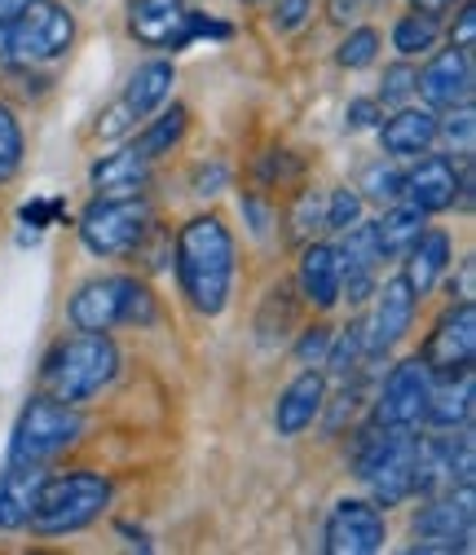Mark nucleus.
Here are the masks:
<instances>
[{"label": "nucleus", "mask_w": 476, "mask_h": 555, "mask_svg": "<svg viewBox=\"0 0 476 555\" xmlns=\"http://www.w3.org/2000/svg\"><path fill=\"white\" fill-rule=\"evenodd\" d=\"M177 283L194 313L217 318L234 292V234L221 217H190L177 234Z\"/></svg>", "instance_id": "1"}, {"label": "nucleus", "mask_w": 476, "mask_h": 555, "mask_svg": "<svg viewBox=\"0 0 476 555\" xmlns=\"http://www.w3.org/2000/svg\"><path fill=\"white\" fill-rule=\"evenodd\" d=\"M115 375H119V344L106 331H72L44 353L40 392L80 405L102 388H111Z\"/></svg>", "instance_id": "2"}, {"label": "nucleus", "mask_w": 476, "mask_h": 555, "mask_svg": "<svg viewBox=\"0 0 476 555\" xmlns=\"http://www.w3.org/2000/svg\"><path fill=\"white\" fill-rule=\"evenodd\" d=\"M111 494H115L111 476H102V472H93V467L57 472V476L49 472L44 485H40V499H36V512H31L27 529H31L36 538L80 533V529H89L93 520L106 516Z\"/></svg>", "instance_id": "3"}, {"label": "nucleus", "mask_w": 476, "mask_h": 555, "mask_svg": "<svg viewBox=\"0 0 476 555\" xmlns=\"http://www.w3.org/2000/svg\"><path fill=\"white\" fill-rule=\"evenodd\" d=\"M415 450H420V437H411V428L371 424L366 433H358L353 472L371 490L375 507L388 512L415 494Z\"/></svg>", "instance_id": "4"}, {"label": "nucleus", "mask_w": 476, "mask_h": 555, "mask_svg": "<svg viewBox=\"0 0 476 555\" xmlns=\"http://www.w3.org/2000/svg\"><path fill=\"white\" fill-rule=\"evenodd\" d=\"M72 44H76V14L62 0H31L23 14L0 23V57L14 72L49 66L72 53Z\"/></svg>", "instance_id": "5"}, {"label": "nucleus", "mask_w": 476, "mask_h": 555, "mask_svg": "<svg viewBox=\"0 0 476 555\" xmlns=\"http://www.w3.org/2000/svg\"><path fill=\"white\" fill-rule=\"evenodd\" d=\"M66 318H72L76 331H115V326H155L159 309L142 278L106 273V278H89L72 296Z\"/></svg>", "instance_id": "6"}, {"label": "nucleus", "mask_w": 476, "mask_h": 555, "mask_svg": "<svg viewBox=\"0 0 476 555\" xmlns=\"http://www.w3.org/2000/svg\"><path fill=\"white\" fill-rule=\"evenodd\" d=\"M151 230L155 212L146 194H98L80 212V243L102 260L132 256L151 238Z\"/></svg>", "instance_id": "7"}, {"label": "nucleus", "mask_w": 476, "mask_h": 555, "mask_svg": "<svg viewBox=\"0 0 476 555\" xmlns=\"http://www.w3.org/2000/svg\"><path fill=\"white\" fill-rule=\"evenodd\" d=\"M85 437V410L49 392L31 397L10 437V463H53Z\"/></svg>", "instance_id": "8"}, {"label": "nucleus", "mask_w": 476, "mask_h": 555, "mask_svg": "<svg viewBox=\"0 0 476 555\" xmlns=\"http://www.w3.org/2000/svg\"><path fill=\"white\" fill-rule=\"evenodd\" d=\"M128 36L146 44V49H185L198 36H217L226 40L230 27L203 18L198 10H190L185 0H128Z\"/></svg>", "instance_id": "9"}, {"label": "nucleus", "mask_w": 476, "mask_h": 555, "mask_svg": "<svg viewBox=\"0 0 476 555\" xmlns=\"http://www.w3.org/2000/svg\"><path fill=\"white\" fill-rule=\"evenodd\" d=\"M476 494L472 485L428 494V503L411 520V551H472V520H476Z\"/></svg>", "instance_id": "10"}, {"label": "nucleus", "mask_w": 476, "mask_h": 555, "mask_svg": "<svg viewBox=\"0 0 476 555\" xmlns=\"http://www.w3.org/2000/svg\"><path fill=\"white\" fill-rule=\"evenodd\" d=\"M172 85H177L172 62H164V57L142 62L138 72L128 76L124 93L111 102V111L98 115V137H124V132H132L142 119H151L172 98Z\"/></svg>", "instance_id": "11"}, {"label": "nucleus", "mask_w": 476, "mask_h": 555, "mask_svg": "<svg viewBox=\"0 0 476 555\" xmlns=\"http://www.w3.org/2000/svg\"><path fill=\"white\" fill-rule=\"evenodd\" d=\"M428 392H433V366L424 358H406L388 371L379 401H375V424L384 428H420L424 410H428Z\"/></svg>", "instance_id": "12"}, {"label": "nucleus", "mask_w": 476, "mask_h": 555, "mask_svg": "<svg viewBox=\"0 0 476 555\" xmlns=\"http://www.w3.org/2000/svg\"><path fill=\"white\" fill-rule=\"evenodd\" d=\"M401 198L411 203V207H420L424 217L450 212L454 203H463V207L472 203V177L459 172L450 155H428V151H424V159H420L411 172H406Z\"/></svg>", "instance_id": "13"}, {"label": "nucleus", "mask_w": 476, "mask_h": 555, "mask_svg": "<svg viewBox=\"0 0 476 555\" xmlns=\"http://www.w3.org/2000/svg\"><path fill=\"white\" fill-rule=\"evenodd\" d=\"M388 542V520L366 499H339L326 516L322 546L326 555H375Z\"/></svg>", "instance_id": "14"}, {"label": "nucleus", "mask_w": 476, "mask_h": 555, "mask_svg": "<svg viewBox=\"0 0 476 555\" xmlns=\"http://www.w3.org/2000/svg\"><path fill=\"white\" fill-rule=\"evenodd\" d=\"M375 296V309L371 318L362 322V344H366V358H384L393 344L406 339V331H411L415 322V309H420V296L406 287V278H388L384 287L371 292Z\"/></svg>", "instance_id": "15"}, {"label": "nucleus", "mask_w": 476, "mask_h": 555, "mask_svg": "<svg viewBox=\"0 0 476 555\" xmlns=\"http://www.w3.org/2000/svg\"><path fill=\"white\" fill-rule=\"evenodd\" d=\"M415 93L424 98L428 111H450V106H463L472 102L476 93V72H472V49H441L428 57L424 72H415Z\"/></svg>", "instance_id": "16"}, {"label": "nucleus", "mask_w": 476, "mask_h": 555, "mask_svg": "<svg viewBox=\"0 0 476 555\" xmlns=\"http://www.w3.org/2000/svg\"><path fill=\"white\" fill-rule=\"evenodd\" d=\"M420 358L433 366V375L472 366V358H476V305L472 300H459L441 313V322L433 326Z\"/></svg>", "instance_id": "17"}, {"label": "nucleus", "mask_w": 476, "mask_h": 555, "mask_svg": "<svg viewBox=\"0 0 476 555\" xmlns=\"http://www.w3.org/2000/svg\"><path fill=\"white\" fill-rule=\"evenodd\" d=\"M335 260H339V300H349V305H362L379 283H375V273H379V247H375V234L371 225H349L345 238H339L335 247Z\"/></svg>", "instance_id": "18"}, {"label": "nucleus", "mask_w": 476, "mask_h": 555, "mask_svg": "<svg viewBox=\"0 0 476 555\" xmlns=\"http://www.w3.org/2000/svg\"><path fill=\"white\" fill-rule=\"evenodd\" d=\"M472 397H476V371H446L433 375V392H428V410H424V424L437 433H459L472 420Z\"/></svg>", "instance_id": "19"}, {"label": "nucleus", "mask_w": 476, "mask_h": 555, "mask_svg": "<svg viewBox=\"0 0 476 555\" xmlns=\"http://www.w3.org/2000/svg\"><path fill=\"white\" fill-rule=\"evenodd\" d=\"M326 405V375L322 371H300L274 401V433L279 437H300L305 428H313V420Z\"/></svg>", "instance_id": "20"}, {"label": "nucleus", "mask_w": 476, "mask_h": 555, "mask_svg": "<svg viewBox=\"0 0 476 555\" xmlns=\"http://www.w3.org/2000/svg\"><path fill=\"white\" fill-rule=\"evenodd\" d=\"M437 142V115L428 106H397L384 124H379V146L388 159H420L424 151H433Z\"/></svg>", "instance_id": "21"}, {"label": "nucleus", "mask_w": 476, "mask_h": 555, "mask_svg": "<svg viewBox=\"0 0 476 555\" xmlns=\"http://www.w3.org/2000/svg\"><path fill=\"white\" fill-rule=\"evenodd\" d=\"M44 476H49V463H10L0 472V529L5 533L27 529Z\"/></svg>", "instance_id": "22"}, {"label": "nucleus", "mask_w": 476, "mask_h": 555, "mask_svg": "<svg viewBox=\"0 0 476 555\" xmlns=\"http://www.w3.org/2000/svg\"><path fill=\"white\" fill-rule=\"evenodd\" d=\"M296 287H300L305 305L318 309V313L339 305V260H335L331 243H305L300 269H296Z\"/></svg>", "instance_id": "23"}, {"label": "nucleus", "mask_w": 476, "mask_h": 555, "mask_svg": "<svg viewBox=\"0 0 476 555\" xmlns=\"http://www.w3.org/2000/svg\"><path fill=\"white\" fill-rule=\"evenodd\" d=\"M446 269H450V234H441V230H424L401 256V278L420 300L437 292Z\"/></svg>", "instance_id": "24"}, {"label": "nucleus", "mask_w": 476, "mask_h": 555, "mask_svg": "<svg viewBox=\"0 0 476 555\" xmlns=\"http://www.w3.org/2000/svg\"><path fill=\"white\" fill-rule=\"evenodd\" d=\"M146 181H151V159L138 155L132 146H124L115 155H102L89 168V185L98 194H142Z\"/></svg>", "instance_id": "25"}, {"label": "nucleus", "mask_w": 476, "mask_h": 555, "mask_svg": "<svg viewBox=\"0 0 476 555\" xmlns=\"http://www.w3.org/2000/svg\"><path fill=\"white\" fill-rule=\"evenodd\" d=\"M185 128H190V111H185L181 102H172L168 111L159 106V115H155V119H142V132L132 137V151L146 155V159L155 164V159L172 155V151L185 142Z\"/></svg>", "instance_id": "26"}, {"label": "nucleus", "mask_w": 476, "mask_h": 555, "mask_svg": "<svg viewBox=\"0 0 476 555\" xmlns=\"http://www.w3.org/2000/svg\"><path fill=\"white\" fill-rule=\"evenodd\" d=\"M428 230V217L420 212V207H411V203H393L388 212L371 225V234H375V247H379V256L384 260H397V256H406V247H411L420 234Z\"/></svg>", "instance_id": "27"}, {"label": "nucleus", "mask_w": 476, "mask_h": 555, "mask_svg": "<svg viewBox=\"0 0 476 555\" xmlns=\"http://www.w3.org/2000/svg\"><path fill=\"white\" fill-rule=\"evenodd\" d=\"M437 40H441V23L437 18H424L415 10L393 23V49L401 57H424V53L437 49Z\"/></svg>", "instance_id": "28"}, {"label": "nucleus", "mask_w": 476, "mask_h": 555, "mask_svg": "<svg viewBox=\"0 0 476 555\" xmlns=\"http://www.w3.org/2000/svg\"><path fill=\"white\" fill-rule=\"evenodd\" d=\"M27 159V137H23V119L10 102H0V185H10L23 172Z\"/></svg>", "instance_id": "29"}, {"label": "nucleus", "mask_w": 476, "mask_h": 555, "mask_svg": "<svg viewBox=\"0 0 476 555\" xmlns=\"http://www.w3.org/2000/svg\"><path fill=\"white\" fill-rule=\"evenodd\" d=\"M362 358H366L362 322H353V326H345V331H335V335H331V349H326L322 366H326L335 379H345V375H353V371H358V362H362Z\"/></svg>", "instance_id": "30"}, {"label": "nucleus", "mask_w": 476, "mask_h": 555, "mask_svg": "<svg viewBox=\"0 0 476 555\" xmlns=\"http://www.w3.org/2000/svg\"><path fill=\"white\" fill-rule=\"evenodd\" d=\"M401 185H406V172L397 168V159L384 155L379 164H371V168L362 172L358 194L371 198V203H397V198H401Z\"/></svg>", "instance_id": "31"}, {"label": "nucleus", "mask_w": 476, "mask_h": 555, "mask_svg": "<svg viewBox=\"0 0 476 555\" xmlns=\"http://www.w3.org/2000/svg\"><path fill=\"white\" fill-rule=\"evenodd\" d=\"M379 31L375 27H353L345 40H339V49H335V62L345 66V72H366V66L379 57Z\"/></svg>", "instance_id": "32"}, {"label": "nucleus", "mask_w": 476, "mask_h": 555, "mask_svg": "<svg viewBox=\"0 0 476 555\" xmlns=\"http://www.w3.org/2000/svg\"><path fill=\"white\" fill-rule=\"evenodd\" d=\"M437 137H446L450 151H459V155L467 159V155H472V142H476V115H472V102L450 106L446 119H437Z\"/></svg>", "instance_id": "33"}, {"label": "nucleus", "mask_w": 476, "mask_h": 555, "mask_svg": "<svg viewBox=\"0 0 476 555\" xmlns=\"http://www.w3.org/2000/svg\"><path fill=\"white\" fill-rule=\"evenodd\" d=\"M358 221H362V194L349 190V185L331 190V198H326V207H322V225L335 230V234H345V230L358 225Z\"/></svg>", "instance_id": "34"}, {"label": "nucleus", "mask_w": 476, "mask_h": 555, "mask_svg": "<svg viewBox=\"0 0 476 555\" xmlns=\"http://www.w3.org/2000/svg\"><path fill=\"white\" fill-rule=\"evenodd\" d=\"M415 98V66L411 62H393L384 72V85H379V106H406Z\"/></svg>", "instance_id": "35"}, {"label": "nucleus", "mask_w": 476, "mask_h": 555, "mask_svg": "<svg viewBox=\"0 0 476 555\" xmlns=\"http://www.w3.org/2000/svg\"><path fill=\"white\" fill-rule=\"evenodd\" d=\"M318 221H322L318 194H300L296 207H292V238H296V243H309V234L318 230Z\"/></svg>", "instance_id": "36"}, {"label": "nucleus", "mask_w": 476, "mask_h": 555, "mask_svg": "<svg viewBox=\"0 0 476 555\" xmlns=\"http://www.w3.org/2000/svg\"><path fill=\"white\" fill-rule=\"evenodd\" d=\"M313 14V0H269V18H274L279 31H296L305 27Z\"/></svg>", "instance_id": "37"}, {"label": "nucleus", "mask_w": 476, "mask_h": 555, "mask_svg": "<svg viewBox=\"0 0 476 555\" xmlns=\"http://www.w3.org/2000/svg\"><path fill=\"white\" fill-rule=\"evenodd\" d=\"M331 326H309L305 335H300V344H296V362L300 366H322V358H326V349H331Z\"/></svg>", "instance_id": "38"}, {"label": "nucleus", "mask_w": 476, "mask_h": 555, "mask_svg": "<svg viewBox=\"0 0 476 555\" xmlns=\"http://www.w3.org/2000/svg\"><path fill=\"white\" fill-rule=\"evenodd\" d=\"M379 111H384V106H379L375 98H358V102L345 111V128H349V132H362V128H379Z\"/></svg>", "instance_id": "39"}, {"label": "nucleus", "mask_w": 476, "mask_h": 555, "mask_svg": "<svg viewBox=\"0 0 476 555\" xmlns=\"http://www.w3.org/2000/svg\"><path fill=\"white\" fill-rule=\"evenodd\" d=\"M450 44L459 49H476V5L467 0V5H459V18L450 27Z\"/></svg>", "instance_id": "40"}, {"label": "nucleus", "mask_w": 476, "mask_h": 555, "mask_svg": "<svg viewBox=\"0 0 476 555\" xmlns=\"http://www.w3.org/2000/svg\"><path fill=\"white\" fill-rule=\"evenodd\" d=\"M62 212V198H31V203H23V225H36V230H44L49 225V217H57Z\"/></svg>", "instance_id": "41"}, {"label": "nucleus", "mask_w": 476, "mask_h": 555, "mask_svg": "<svg viewBox=\"0 0 476 555\" xmlns=\"http://www.w3.org/2000/svg\"><path fill=\"white\" fill-rule=\"evenodd\" d=\"M459 5H463V0H411V10H415V14H424V18H437V23H441L446 14H454Z\"/></svg>", "instance_id": "42"}, {"label": "nucleus", "mask_w": 476, "mask_h": 555, "mask_svg": "<svg viewBox=\"0 0 476 555\" xmlns=\"http://www.w3.org/2000/svg\"><path fill=\"white\" fill-rule=\"evenodd\" d=\"M221 185H226V168H221V164H213V172H208V168L194 172V194H217Z\"/></svg>", "instance_id": "43"}, {"label": "nucleus", "mask_w": 476, "mask_h": 555, "mask_svg": "<svg viewBox=\"0 0 476 555\" xmlns=\"http://www.w3.org/2000/svg\"><path fill=\"white\" fill-rule=\"evenodd\" d=\"M472 278H476V264H472V260H463V264H459V300H472V296H476Z\"/></svg>", "instance_id": "44"}, {"label": "nucleus", "mask_w": 476, "mask_h": 555, "mask_svg": "<svg viewBox=\"0 0 476 555\" xmlns=\"http://www.w3.org/2000/svg\"><path fill=\"white\" fill-rule=\"evenodd\" d=\"M331 10H335V14H331L335 23H353V18H358V10H362V0H335Z\"/></svg>", "instance_id": "45"}, {"label": "nucleus", "mask_w": 476, "mask_h": 555, "mask_svg": "<svg viewBox=\"0 0 476 555\" xmlns=\"http://www.w3.org/2000/svg\"><path fill=\"white\" fill-rule=\"evenodd\" d=\"M31 5V0H0V23H10L14 14H23Z\"/></svg>", "instance_id": "46"}, {"label": "nucleus", "mask_w": 476, "mask_h": 555, "mask_svg": "<svg viewBox=\"0 0 476 555\" xmlns=\"http://www.w3.org/2000/svg\"><path fill=\"white\" fill-rule=\"evenodd\" d=\"M243 5H265V0H243Z\"/></svg>", "instance_id": "47"}]
</instances>
